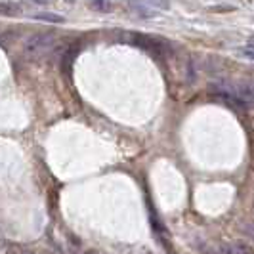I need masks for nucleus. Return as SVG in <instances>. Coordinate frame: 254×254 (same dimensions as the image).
Returning a JSON list of instances; mask_svg holds the SVG:
<instances>
[{
  "label": "nucleus",
  "instance_id": "obj_1",
  "mask_svg": "<svg viewBox=\"0 0 254 254\" xmlns=\"http://www.w3.org/2000/svg\"><path fill=\"white\" fill-rule=\"evenodd\" d=\"M54 46H56V38L52 33H35L25 40L23 52L31 60H38L42 56H48Z\"/></svg>",
  "mask_w": 254,
  "mask_h": 254
},
{
  "label": "nucleus",
  "instance_id": "obj_2",
  "mask_svg": "<svg viewBox=\"0 0 254 254\" xmlns=\"http://www.w3.org/2000/svg\"><path fill=\"white\" fill-rule=\"evenodd\" d=\"M210 254H253V247L243 241L220 243L218 247L210 249Z\"/></svg>",
  "mask_w": 254,
  "mask_h": 254
},
{
  "label": "nucleus",
  "instance_id": "obj_3",
  "mask_svg": "<svg viewBox=\"0 0 254 254\" xmlns=\"http://www.w3.org/2000/svg\"><path fill=\"white\" fill-rule=\"evenodd\" d=\"M21 12V4L17 2H0V13L2 15H17Z\"/></svg>",
  "mask_w": 254,
  "mask_h": 254
},
{
  "label": "nucleus",
  "instance_id": "obj_4",
  "mask_svg": "<svg viewBox=\"0 0 254 254\" xmlns=\"http://www.w3.org/2000/svg\"><path fill=\"white\" fill-rule=\"evenodd\" d=\"M35 19H40V21H54V23H62V21H64V17H62V15L52 13V12L35 13Z\"/></svg>",
  "mask_w": 254,
  "mask_h": 254
},
{
  "label": "nucleus",
  "instance_id": "obj_5",
  "mask_svg": "<svg viewBox=\"0 0 254 254\" xmlns=\"http://www.w3.org/2000/svg\"><path fill=\"white\" fill-rule=\"evenodd\" d=\"M90 8H92V10H96V12L105 13L113 8V2H90Z\"/></svg>",
  "mask_w": 254,
  "mask_h": 254
},
{
  "label": "nucleus",
  "instance_id": "obj_6",
  "mask_svg": "<svg viewBox=\"0 0 254 254\" xmlns=\"http://www.w3.org/2000/svg\"><path fill=\"white\" fill-rule=\"evenodd\" d=\"M243 54H245L247 60H253V40H249V44L243 48Z\"/></svg>",
  "mask_w": 254,
  "mask_h": 254
}]
</instances>
